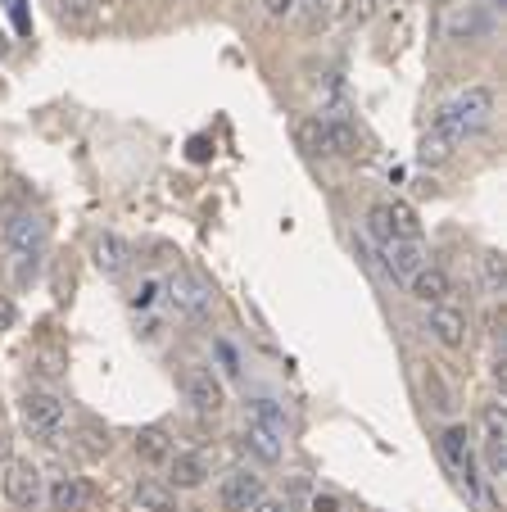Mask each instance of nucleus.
<instances>
[{"label":"nucleus","instance_id":"f257e3e1","mask_svg":"<svg viewBox=\"0 0 507 512\" xmlns=\"http://www.w3.org/2000/svg\"><path fill=\"white\" fill-rule=\"evenodd\" d=\"M494 109H498L494 91L489 87H467V91H458L453 100H444V105L435 109V118H431L426 132L444 136V141L458 150L462 141H471L476 132H485V127L494 123Z\"/></svg>","mask_w":507,"mask_h":512},{"label":"nucleus","instance_id":"f03ea898","mask_svg":"<svg viewBox=\"0 0 507 512\" xmlns=\"http://www.w3.org/2000/svg\"><path fill=\"white\" fill-rule=\"evenodd\" d=\"M46 218L37 213H14L10 223H5V254H10V272L14 281H32L41 268V254H46Z\"/></svg>","mask_w":507,"mask_h":512},{"label":"nucleus","instance_id":"7ed1b4c3","mask_svg":"<svg viewBox=\"0 0 507 512\" xmlns=\"http://www.w3.org/2000/svg\"><path fill=\"white\" fill-rule=\"evenodd\" d=\"M19 417L23 426L32 431V440H41V445H59V435H64V399L50 395V390H28V395L19 399Z\"/></svg>","mask_w":507,"mask_h":512},{"label":"nucleus","instance_id":"20e7f679","mask_svg":"<svg viewBox=\"0 0 507 512\" xmlns=\"http://www.w3.org/2000/svg\"><path fill=\"white\" fill-rule=\"evenodd\" d=\"M440 449H444V458H449V467L458 472V481H462V490L471 494V499H480V472H476V449H471V431L467 426H444V435H440Z\"/></svg>","mask_w":507,"mask_h":512},{"label":"nucleus","instance_id":"39448f33","mask_svg":"<svg viewBox=\"0 0 507 512\" xmlns=\"http://www.w3.org/2000/svg\"><path fill=\"white\" fill-rule=\"evenodd\" d=\"M218 499H222V508H227V512H254L263 499H268V485H263L259 472H249V467H236L231 476H222Z\"/></svg>","mask_w":507,"mask_h":512},{"label":"nucleus","instance_id":"423d86ee","mask_svg":"<svg viewBox=\"0 0 507 512\" xmlns=\"http://www.w3.org/2000/svg\"><path fill=\"white\" fill-rule=\"evenodd\" d=\"M0 490H5V499H10L14 508H37V503L46 499V490H41V472L28 463V458H10V463H5Z\"/></svg>","mask_w":507,"mask_h":512},{"label":"nucleus","instance_id":"0eeeda50","mask_svg":"<svg viewBox=\"0 0 507 512\" xmlns=\"http://www.w3.org/2000/svg\"><path fill=\"white\" fill-rule=\"evenodd\" d=\"M168 300H173V309L182 313V318H195V322L209 318L213 304H218L213 300V290L204 286L200 277H191V272H177V277L168 281Z\"/></svg>","mask_w":507,"mask_h":512},{"label":"nucleus","instance_id":"6e6552de","mask_svg":"<svg viewBox=\"0 0 507 512\" xmlns=\"http://www.w3.org/2000/svg\"><path fill=\"white\" fill-rule=\"evenodd\" d=\"M182 390H186L195 413H222V404H227V390H222L218 372L200 368V363H191V368L182 372Z\"/></svg>","mask_w":507,"mask_h":512},{"label":"nucleus","instance_id":"1a4fd4ad","mask_svg":"<svg viewBox=\"0 0 507 512\" xmlns=\"http://www.w3.org/2000/svg\"><path fill=\"white\" fill-rule=\"evenodd\" d=\"M426 331H431L444 349H462L467 345V313H462L453 300L431 304V309H426Z\"/></svg>","mask_w":507,"mask_h":512},{"label":"nucleus","instance_id":"9d476101","mask_svg":"<svg viewBox=\"0 0 507 512\" xmlns=\"http://www.w3.org/2000/svg\"><path fill=\"white\" fill-rule=\"evenodd\" d=\"M408 290H412V300L417 304H449L453 300V281H449V272L440 268V263H421V272L408 281Z\"/></svg>","mask_w":507,"mask_h":512},{"label":"nucleus","instance_id":"9b49d317","mask_svg":"<svg viewBox=\"0 0 507 512\" xmlns=\"http://www.w3.org/2000/svg\"><path fill=\"white\" fill-rule=\"evenodd\" d=\"M381 254H385V272H390L394 281H403V286H408L421 272V263H426L421 241H390V245H381Z\"/></svg>","mask_w":507,"mask_h":512},{"label":"nucleus","instance_id":"f8f14e48","mask_svg":"<svg viewBox=\"0 0 507 512\" xmlns=\"http://www.w3.org/2000/svg\"><path fill=\"white\" fill-rule=\"evenodd\" d=\"M91 259H96V268L105 272V277H123V272L132 268V245L114 232H100L96 245H91Z\"/></svg>","mask_w":507,"mask_h":512},{"label":"nucleus","instance_id":"ddd939ff","mask_svg":"<svg viewBox=\"0 0 507 512\" xmlns=\"http://www.w3.org/2000/svg\"><path fill=\"white\" fill-rule=\"evenodd\" d=\"M485 463L489 476H507V422L498 413V404L485 408Z\"/></svg>","mask_w":507,"mask_h":512},{"label":"nucleus","instance_id":"4468645a","mask_svg":"<svg viewBox=\"0 0 507 512\" xmlns=\"http://www.w3.org/2000/svg\"><path fill=\"white\" fill-rule=\"evenodd\" d=\"M444 32H449L453 41H480L494 32V19H489L480 5H458V10L444 19Z\"/></svg>","mask_w":507,"mask_h":512},{"label":"nucleus","instance_id":"2eb2a0df","mask_svg":"<svg viewBox=\"0 0 507 512\" xmlns=\"http://www.w3.org/2000/svg\"><path fill=\"white\" fill-rule=\"evenodd\" d=\"M91 508V485L82 476H55L50 481V512H87Z\"/></svg>","mask_w":507,"mask_h":512},{"label":"nucleus","instance_id":"dca6fc26","mask_svg":"<svg viewBox=\"0 0 507 512\" xmlns=\"http://www.w3.org/2000/svg\"><path fill=\"white\" fill-rule=\"evenodd\" d=\"M326 123V150L340 159H363V136H358V127L349 123V118H322Z\"/></svg>","mask_w":507,"mask_h":512},{"label":"nucleus","instance_id":"f3484780","mask_svg":"<svg viewBox=\"0 0 507 512\" xmlns=\"http://www.w3.org/2000/svg\"><path fill=\"white\" fill-rule=\"evenodd\" d=\"M204 476H209L204 454H173L168 458V490H200Z\"/></svg>","mask_w":507,"mask_h":512},{"label":"nucleus","instance_id":"a211bd4d","mask_svg":"<svg viewBox=\"0 0 507 512\" xmlns=\"http://www.w3.org/2000/svg\"><path fill=\"white\" fill-rule=\"evenodd\" d=\"M249 422L254 426H268L272 435H281L286 440V431H290V408L281 404V399H268V395H259V399H249Z\"/></svg>","mask_w":507,"mask_h":512},{"label":"nucleus","instance_id":"6ab92c4d","mask_svg":"<svg viewBox=\"0 0 507 512\" xmlns=\"http://www.w3.org/2000/svg\"><path fill=\"white\" fill-rule=\"evenodd\" d=\"M245 449L259 458V463H281V454H286L281 435H272L268 426H254V422L245 426Z\"/></svg>","mask_w":507,"mask_h":512},{"label":"nucleus","instance_id":"aec40b11","mask_svg":"<svg viewBox=\"0 0 507 512\" xmlns=\"http://www.w3.org/2000/svg\"><path fill=\"white\" fill-rule=\"evenodd\" d=\"M136 458H141V463H168V458H173L168 431H163V426H145V431L136 435Z\"/></svg>","mask_w":507,"mask_h":512},{"label":"nucleus","instance_id":"412c9836","mask_svg":"<svg viewBox=\"0 0 507 512\" xmlns=\"http://www.w3.org/2000/svg\"><path fill=\"white\" fill-rule=\"evenodd\" d=\"M385 223H390V236L394 241H421V223H417V209L403 200L385 204Z\"/></svg>","mask_w":507,"mask_h":512},{"label":"nucleus","instance_id":"4be33fe9","mask_svg":"<svg viewBox=\"0 0 507 512\" xmlns=\"http://www.w3.org/2000/svg\"><path fill=\"white\" fill-rule=\"evenodd\" d=\"M132 499L141 512H177V490H168L163 481H141Z\"/></svg>","mask_w":507,"mask_h":512},{"label":"nucleus","instance_id":"5701e85b","mask_svg":"<svg viewBox=\"0 0 507 512\" xmlns=\"http://www.w3.org/2000/svg\"><path fill=\"white\" fill-rule=\"evenodd\" d=\"M322 114L326 118H349V91L340 73H326L322 78Z\"/></svg>","mask_w":507,"mask_h":512},{"label":"nucleus","instance_id":"b1692460","mask_svg":"<svg viewBox=\"0 0 507 512\" xmlns=\"http://www.w3.org/2000/svg\"><path fill=\"white\" fill-rule=\"evenodd\" d=\"M480 268H485V290H489V300H503V295H507L503 259H498V254H485V259H480Z\"/></svg>","mask_w":507,"mask_h":512},{"label":"nucleus","instance_id":"393cba45","mask_svg":"<svg viewBox=\"0 0 507 512\" xmlns=\"http://www.w3.org/2000/svg\"><path fill=\"white\" fill-rule=\"evenodd\" d=\"M299 141H304L308 155H331V150H326V123L322 118H313V123L299 127Z\"/></svg>","mask_w":507,"mask_h":512},{"label":"nucleus","instance_id":"a878e982","mask_svg":"<svg viewBox=\"0 0 507 512\" xmlns=\"http://www.w3.org/2000/svg\"><path fill=\"white\" fill-rule=\"evenodd\" d=\"M426 395L435 399V408H440V413H453V395H449V386H444V377L440 372H426Z\"/></svg>","mask_w":507,"mask_h":512},{"label":"nucleus","instance_id":"bb28decb","mask_svg":"<svg viewBox=\"0 0 507 512\" xmlns=\"http://www.w3.org/2000/svg\"><path fill=\"white\" fill-rule=\"evenodd\" d=\"M91 10H96V0H59L64 19H91Z\"/></svg>","mask_w":507,"mask_h":512},{"label":"nucleus","instance_id":"cd10ccee","mask_svg":"<svg viewBox=\"0 0 507 512\" xmlns=\"http://www.w3.org/2000/svg\"><path fill=\"white\" fill-rule=\"evenodd\" d=\"M299 10H304V23L308 28H317V23L326 19V5H331V0H295Z\"/></svg>","mask_w":507,"mask_h":512},{"label":"nucleus","instance_id":"c85d7f7f","mask_svg":"<svg viewBox=\"0 0 507 512\" xmlns=\"http://www.w3.org/2000/svg\"><path fill=\"white\" fill-rule=\"evenodd\" d=\"M159 290H163V281H154V277H150V281H141V290H136V309H150Z\"/></svg>","mask_w":507,"mask_h":512},{"label":"nucleus","instance_id":"c756f323","mask_svg":"<svg viewBox=\"0 0 507 512\" xmlns=\"http://www.w3.org/2000/svg\"><path fill=\"white\" fill-rule=\"evenodd\" d=\"M263 14L268 19H286V14H295V0H263Z\"/></svg>","mask_w":507,"mask_h":512},{"label":"nucleus","instance_id":"7c9ffc66","mask_svg":"<svg viewBox=\"0 0 507 512\" xmlns=\"http://www.w3.org/2000/svg\"><path fill=\"white\" fill-rule=\"evenodd\" d=\"M14 318H19L14 300H10V295H0V331H10V327H14Z\"/></svg>","mask_w":507,"mask_h":512},{"label":"nucleus","instance_id":"2f4dec72","mask_svg":"<svg viewBox=\"0 0 507 512\" xmlns=\"http://www.w3.org/2000/svg\"><path fill=\"white\" fill-rule=\"evenodd\" d=\"M367 14H372V0H349V10H345V19H349V23H354V19L363 23Z\"/></svg>","mask_w":507,"mask_h":512},{"label":"nucleus","instance_id":"473e14b6","mask_svg":"<svg viewBox=\"0 0 507 512\" xmlns=\"http://www.w3.org/2000/svg\"><path fill=\"white\" fill-rule=\"evenodd\" d=\"M10 14H14V23H19V32H32L28 10H23V0H10Z\"/></svg>","mask_w":507,"mask_h":512},{"label":"nucleus","instance_id":"72a5a7b5","mask_svg":"<svg viewBox=\"0 0 507 512\" xmlns=\"http://www.w3.org/2000/svg\"><path fill=\"white\" fill-rule=\"evenodd\" d=\"M313 512H345V508H340L331 494H317V499H313Z\"/></svg>","mask_w":507,"mask_h":512},{"label":"nucleus","instance_id":"f704fd0d","mask_svg":"<svg viewBox=\"0 0 507 512\" xmlns=\"http://www.w3.org/2000/svg\"><path fill=\"white\" fill-rule=\"evenodd\" d=\"M254 512H295V508H290L286 499H263V503H259V508H254Z\"/></svg>","mask_w":507,"mask_h":512},{"label":"nucleus","instance_id":"c9c22d12","mask_svg":"<svg viewBox=\"0 0 507 512\" xmlns=\"http://www.w3.org/2000/svg\"><path fill=\"white\" fill-rule=\"evenodd\" d=\"M218 354H222V363H227V372H231V377H236V354H231V345H222V340H218Z\"/></svg>","mask_w":507,"mask_h":512},{"label":"nucleus","instance_id":"e433bc0d","mask_svg":"<svg viewBox=\"0 0 507 512\" xmlns=\"http://www.w3.org/2000/svg\"><path fill=\"white\" fill-rule=\"evenodd\" d=\"M0 55H10V37H5V28H0Z\"/></svg>","mask_w":507,"mask_h":512}]
</instances>
